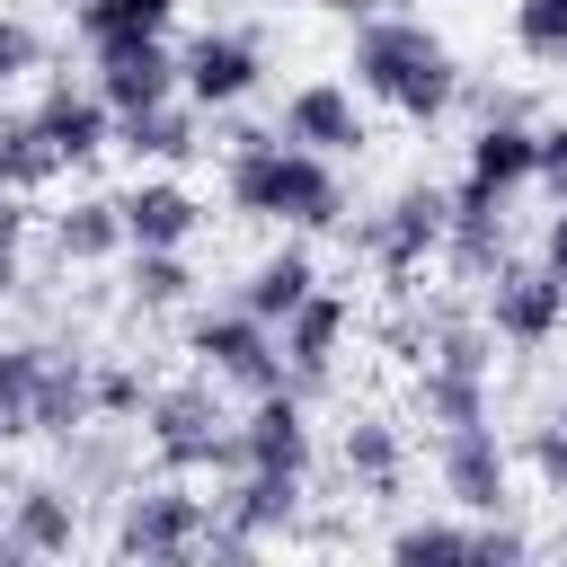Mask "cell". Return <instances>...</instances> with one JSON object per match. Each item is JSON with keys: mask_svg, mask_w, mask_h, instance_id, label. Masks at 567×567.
Masks as SVG:
<instances>
[{"mask_svg": "<svg viewBox=\"0 0 567 567\" xmlns=\"http://www.w3.org/2000/svg\"><path fill=\"white\" fill-rule=\"evenodd\" d=\"M532 186V115H487L461 151V177H452V204H487L505 213L514 195Z\"/></svg>", "mask_w": 567, "mask_h": 567, "instance_id": "cell-12", "label": "cell"}, {"mask_svg": "<svg viewBox=\"0 0 567 567\" xmlns=\"http://www.w3.org/2000/svg\"><path fill=\"white\" fill-rule=\"evenodd\" d=\"M478 558H532V532L505 514H478Z\"/></svg>", "mask_w": 567, "mask_h": 567, "instance_id": "cell-38", "label": "cell"}, {"mask_svg": "<svg viewBox=\"0 0 567 567\" xmlns=\"http://www.w3.org/2000/svg\"><path fill=\"white\" fill-rule=\"evenodd\" d=\"M62 452V478L80 487V505H97V496H124L133 478H142V425H115V416H89L71 443H53Z\"/></svg>", "mask_w": 567, "mask_h": 567, "instance_id": "cell-16", "label": "cell"}, {"mask_svg": "<svg viewBox=\"0 0 567 567\" xmlns=\"http://www.w3.org/2000/svg\"><path fill=\"white\" fill-rule=\"evenodd\" d=\"M443 230H452V186L408 177L381 213L354 221V257H363L381 284H408V275H425V257H443Z\"/></svg>", "mask_w": 567, "mask_h": 567, "instance_id": "cell-5", "label": "cell"}, {"mask_svg": "<svg viewBox=\"0 0 567 567\" xmlns=\"http://www.w3.org/2000/svg\"><path fill=\"white\" fill-rule=\"evenodd\" d=\"M44 239H53V257L62 266H115L133 239H124V204L115 195H71L53 221H44Z\"/></svg>", "mask_w": 567, "mask_h": 567, "instance_id": "cell-23", "label": "cell"}, {"mask_svg": "<svg viewBox=\"0 0 567 567\" xmlns=\"http://www.w3.org/2000/svg\"><path fill=\"white\" fill-rule=\"evenodd\" d=\"M505 27H514V44L532 62H567V0H514Z\"/></svg>", "mask_w": 567, "mask_h": 567, "instance_id": "cell-32", "label": "cell"}, {"mask_svg": "<svg viewBox=\"0 0 567 567\" xmlns=\"http://www.w3.org/2000/svg\"><path fill=\"white\" fill-rule=\"evenodd\" d=\"M62 9H80V0H62Z\"/></svg>", "mask_w": 567, "mask_h": 567, "instance_id": "cell-43", "label": "cell"}, {"mask_svg": "<svg viewBox=\"0 0 567 567\" xmlns=\"http://www.w3.org/2000/svg\"><path fill=\"white\" fill-rule=\"evenodd\" d=\"M496 408V381H487V363H452V354H425L416 363V416L443 434V425H478Z\"/></svg>", "mask_w": 567, "mask_h": 567, "instance_id": "cell-24", "label": "cell"}, {"mask_svg": "<svg viewBox=\"0 0 567 567\" xmlns=\"http://www.w3.org/2000/svg\"><path fill=\"white\" fill-rule=\"evenodd\" d=\"M558 425H567V390H558Z\"/></svg>", "mask_w": 567, "mask_h": 567, "instance_id": "cell-42", "label": "cell"}, {"mask_svg": "<svg viewBox=\"0 0 567 567\" xmlns=\"http://www.w3.org/2000/svg\"><path fill=\"white\" fill-rule=\"evenodd\" d=\"M35 195H18V186H0V301H18L27 292V230H35V213H27Z\"/></svg>", "mask_w": 567, "mask_h": 567, "instance_id": "cell-33", "label": "cell"}, {"mask_svg": "<svg viewBox=\"0 0 567 567\" xmlns=\"http://www.w3.org/2000/svg\"><path fill=\"white\" fill-rule=\"evenodd\" d=\"M478 319L496 328V346L540 354V346L567 337V284H558L540 257H505V266L478 284Z\"/></svg>", "mask_w": 567, "mask_h": 567, "instance_id": "cell-7", "label": "cell"}, {"mask_svg": "<svg viewBox=\"0 0 567 567\" xmlns=\"http://www.w3.org/2000/svg\"><path fill=\"white\" fill-rule=\"evenodd\" d=\"M177 71H186V97L204 115H230V106H248L266 89V44L248 27H204V35L177 44Z\"/></svg>", "mask_w": 567, "mask_h": 567, "instance_id": "cell-9", "label": "cell"}, {"mask_svg": "<svg viewBox=\"0 0 567 567\" xmlns=\"http://www.w3.org/2000/svg\"><path fill=\"white\" fill-rule=\"evenodd\" d=\"M186 0H80L71 9V27H80V44L89 53H115V44H142V35H168V18H177Z\"/></svg>", "mask_w": 567, "mask_h": 567, "instance_id": "cell-26", "label": "cell"}, {"mask_svg": "<svg viewBox=\"0 0 567 567\" xmlns=\"http://www.w3.org/2000/svg\"><path fill=\"white\" fill-rule=\"evenodd\" d=\"M213 514H221L239 540H275V532L301 523V478H292V470H257V461H239V470L213 487Z\"/></svg>", "mask_w": 567, "mask_h": 567, "instance_id": "cell-19", "label": "cell"}, {"mask_svg": "<svg viewBox=\"0 0 567 567\" xmlns=\"http://www.w3.org/2000/svg\"><path fill=\"white\" fill-rule=\"evenodd\" d=\"M35 62H44L35 27H27V18H0V89H18V80H27Z\"/></svg>", "mask_w": 567, "mask_h": 567, "instance_id": "cell-37", "label": "cell"}, {"mask_svg": "<svg viewBox=\"0 0 567 567\" xmlns=\"http://www.w3.org/2000/svg\"><path fill=\"white\" fill-rule=\"evenodd\" d=\"M53 346L44 337H0V443L35 434V381H44Z\"/></svg>", "mask_w": 567, "mask_h": 567, "instance_id": "cell-29", "label": "cell"}, {"mask_svg": "<svg viewBox=\"0 0 567 567\" xmlns=\"http://www.w3.org/2000/svg\"><path fill=\"white\" fill-rule=\"evenodd\" d=\"M381 9H399V0H328V18H346V27H363V18H381Z\"/></svg>", "mask_w": 567, "mask_h": 567, "instance_id": "cell-40", "label": "cell"}, {"mask_svg": "<svg viewBox=\"0 0 567 567\" xmlns=\"http://www.w3.org/2000/svg\"><path fill=\"white\" fill-rule=\"evenodd\" d=\"M115 151L133 159V168H186L195 151H204V106L177 89V97H159V106H133V115H115Z\"/></svg>", "mask_w": 567, "mask_h": 567, "instance_id": "cell-20", "label": "cell"}, {"mask_svg": "<svg viewBox=\"0 0 567 567\" xmlns=\"http://www.w3.org/2000/svg\"><path fill=\"white\" fill-rule=\"evenodd\" d=\"M89 416H97V354L53 346V363L35 381V443H71Z\"/></svg>", "mask_w": 567, "mask_h": 567, "instance_id": "cell-22", "label": "cell"}, {"mask_svg": "<svg viewBox=\"0 0 567 567\" xmlns=\"http://www.w3.org/2000/svg\"><path fill=\"white\" fill-rule=\"evenodd\" d=\"M346 71H354L363 106H390L399 124H443L461 106V80H470L461 53H452V35L434 18H416V9L363 18L354 44H346Z\"/></svg>", "mask_w": 567, "mask_h": 567, "instance_id": "cell-1", "label": "cell"}, {"mask_svg": "<svg viewBox=\"0 0 567 567\" xmlns=\"http://www.w3.org/2000/svg\"><path fill=\"white\" fill-rule=\"evenodd\" d=\"M142 443L159 470L195 478V470H239V416L221 408V381L213 372H186V381H159L151 408H142Z\"/></svg>", "mask_w": 567, "mask_h": 567, "instance_id": "cell-3", "label": "cell"}, {"mask_svg": "<svg viewBox=\"0 0 567 567\" xmlns=\"http://www.w3.org/2000/svg\"><path fill=\"white\" fill-rule=\"evenodd\" d=\"M443 257H452V275H470V284H487L505 257H514V230H505V213H487V204H452V230H443Z\"/></svg>", "mask_w": 567, "mask_h": 567, "instance_id": "cell-27", "label": "cell"}, {"mask_svg": "<svg viewBox=\"0 0 567 567\" xmlns=\"http://www.w3.org/2000/svg\"><path fill=\"white\" fill-rule=\"evenodd\" d=\"M115 558H195L204 540H213V496L204 487H186L177 470L168 478H133L124 496H115Z\"/></svg>", "mask_w": 567, "mask_h": 567, "instance_id": "cell-6", "label": "cell"}, {"mask_svg": "<svg viewBox=\"0 0 567 567\" xmlns=\"http://www.w3.org/2000/svg\"><path fill=\"white\" fill-rule=\"evenodd\" d=\"M186 363L195 372H213L221 390H275L284 381V328L275 319H257L248 301H204V310H186Z\"/></svg>", "mask_w": 567, "mask_h": 567, "instance_id": "cell-4", "label": "cell"}, {"mask_svg": "<svg viewBox=\"0 0 567 567\" xmlns=\"http://www.w3.org/2000/svg\"><path fill=\"white\" fill-rule=\"evenodd\" d=\"M346 337H354V301L346 292H310L292 319H284V381L301 390V399H319L328 381H337V354H346Z\"/></svg>", "mask_w": 567, "mask_h": 567, "instance_id": "cell-14", "label": "cell"}, {"mask_svg": "<svg viewBox=\"0 0 567 567\" xmlns=\"http://www.w3.org/2000/svg\"><path fill=\"white\" fill-rule=\"evenodd\" d=\"M310 292H319V257H310V230H284V248H266V257H257V266L230 284V301H248V310H257V319H275V328H284V319H292Z\"/></svg>", "mask_w": 567, "mask_h": 567, "instance_id": "cell-21", "label": "cell"}, {"mask_svg": "<svg viewBox=\"0 0 567 567\" xmlns=\"http://www.w3.org/2000/svg\"><path fill=\"white\" fill-rule=\"evenodd\" d=\"M514 461L540 478V496H558V505H567V425H558V416H549V425H532Z\"/></svg>", "mask_w": 567, "mask_h": 567, "instance_id": "cell-35", "label": "cell"}, {"mask_svg": "<svg viewBox=\"0 0 567 567\" xmlns=\"http://www.w3.org/2000/svg\"><path fill=\"white\" fill-rule=\"evenodd\" d=\"M434 487L452 514H514V443L478 416V425H443L434 434Z\"/></svg>", "mask_w": 567, "mask_h": 567, "instance_id": "cell-8", "label": "cell"}, {"mask_svg": "<svg viewBox=\"0 0 567 567\" xmlns=\"http://www.w3.org/2000/svg\"><path fill=\"white\" fill-rule=\"evenodd\" d=\"M275 133L301 142V151H328V159H363L372 115H363V89H354V80H292Z\"/></svg>", "mask_w": 567, "mask_h": 567, "instance_id": "cell-10", "label": "cell"}, {"mask_svg": "<svg viewBox=\"0 0 567 567\" xmlns=\"http://www.w3.org/2000/svg\"><path fill=\"white\" fill-rule=\"evenodd\" d=\"M71 549H80V487L18 478L0 496V558H71Z\"/></svg>", "mask_w": 567, "mask_h": 567, "instance_id": "cell-11", "label": "cell"}, {"mask_svg": "<svg viewBox=\"0 0 567 567\" xmlns=\"http://www.w3.org/2000/svg\"><path fill=\"white\" fill-rule=\"evenodd\" d=\"M9 124H18V106H9V89H0V133H9Z\"/></svg>", "mask_w": 567, "mask_h": 567, "instance_id": "cell-41", "label": "cell"}, {"mask_svg": "<svg viewBox=\"0 0 567 567\" xmlns=\"http://www.w3.org/2000/svg\"><path fill=\"white\" fill-rule=\"evenodd\" d=\"M337 470H346V487H363V496H399V478H408V434L363 408V416H346V434H337Z\"/></svg>", "mask_w": 567, "mask_h": 567, "instance_id": "cell-25", "label": "cell"}, {"mask_svg": "<svg viewBox=\"0 0 567 567\" xmlns=\"http://www.w3.org/2000/svg\"><path fill=\"white\" fill-rule=\"evenodd\" d=\"M540 266H549V275L567 284V204H558V213L540 221Z\"/></svg>", "mask_w": 567, "mask_h": 567, "instance_id": "cell-39", "label": "cell"}, {"mask_svg": "<svg viewBox=\"0 0 567 567\" xmlns=\"http://www.w3.org/2000/svg\"><path fill=\"white\" fill-rule=\"evenodd\" d=\"M266 9H284V0H266Z\"/></svg>", "mask_w": 567, "mask_h": 567, "instance_id": "cell-44", "label": "cell"}, {"mask_svg": "<svg viewBox=\"0 0 567 567\" xmlns=\"http://www.w3.org/2000/svg\"><path fill=\"white\" fill-rule=\"evenodd\" d=\"M27 124L62 151V168H89V159L115 151V106L97 97V80H44L35 106H27Z\"/></svg>", "mask_w": 567, "mask_h": 567, "instance_id": "cell-13", "label": "cell"}, {"mask_svg": "<svg viewBox=\"0 0 567 567\" xmlns=\"http://www.w3.org/2000/svg\"><path fill=\"white\" fill-rule=\"evenodd\" d=\"M532 186H540L549 204H567V115L532 124Z\"/></svg>", "mask_w": 567, "mask_h": 567, "instance_id": "cell-36", "label": "cell"}, {"mask_svg": "<svg viewBox=\"0 0 567 567\" xmlns=\"http://www.w3.org/2000/svg\"><path fill=\"white\" fill-rule=\"evenodd\" d=\"M89 80H97V97H106L115 115L159 106V97H177V89H186V71H177V44H168V35H142V44L89 53Z\"/></svg>", "mask_w": 567, "mask_h": 567, "instance_id": "cell-17", "label": "cell"}, {"mask_svg": "<svg viewBox=\"0 0 567 567\" xmlns=\"http://www.w3.org/2000/svg\"><path fill=\"white\" fill-rule=\"evenodd\" d=\"M124 301L133 310H195L186 248H124Z\"/></svg>", "mask_w": 567, "mask_h": 567, "instance_id": "cell-28", "label": "cell"}, {"mask_svg": "<svg viewBox=\"0 0 567 567\" xmlns=\"http://www.w3.org/2000/svg\"><path fill=\"white\" fill-rule=\"evenodd\" d=\"M390 558H478V514H408L390 532Z\"/></svg>", "mask_w": 567, "mask_h": 567, "instance_id": "cell-30", "label": "cell"}, {"mask_svg": "<svg viewBox=\"0 0 567 567\" xmlns=\"http://www.w3.org/2000/svg\"><path fill=\"white\" fill-rule=\"evenodd\" d=\"M53 177H71V168H62V151H53V142H44V133L18 115V124L0 133V186H18V195H44Z\"/></svg>", "mask_w": 567, "mask_h": 567, "instance_id": "cell-31", "label": "cell"}, {"mask_svg": "<svg viewBox=\"0 0 567 567\" xmlns=\"http://www.w3.org/2000/svg\"><path fill=\"white\" fill-rule=\"evenodd\" d=\"M221 204L239 221H275V230H346L337 159L301 151L284 133H230L221 142Z\"/></svg>", "mask_w": 567, "mask_h": 567, "instance_id": "cell-2", "label": "cell"}, {"mask_svg": "<svg viewBox=\"0 0 567 567\" xmlns=\"http://www.w3.org/2000/svg\"><path fill=\"white\" fill-rule=\"evenodd\" d=\"M115 204H124V239L133 248H186L204 230V204H195V186L177 168H142Z\"/></svg>", "mask_w": 567, "mask_h": 567, "instance_id": "cell-18", "label": "cell"}, {"mask_svg": "<svg viewBox=\"0 0 567 567\" xmlns=\"http://www.w3.org/2000/svg\"><path fill=\"white\" fill-rule=\"evenodd\" d=\"M151 372L142 363H97V416H115V425H142V408H151Z\"/></svg>", "mask_w": 567, "mask_h": 567, "instance_id": "cell-34", "label": "cell"}, {"mask_svg": "<svg viewBox=\"0 0 567 567\" xmlns=\"http://www.w3.org/2000/svg\"><path fill=\"white\" fill-rule=\"evenodd\" d=\"M239 461L310 478V461H319V434H310V399H301L292 381H275V390H257V399H248V416H239Z\"/></svg>", "mask_w": 567, "mask_h": 567, "instance_id": "cell-15", "label": "cell"}]
</instances>
